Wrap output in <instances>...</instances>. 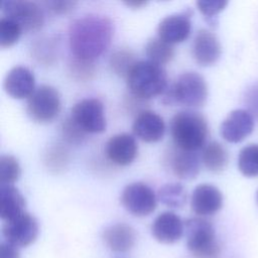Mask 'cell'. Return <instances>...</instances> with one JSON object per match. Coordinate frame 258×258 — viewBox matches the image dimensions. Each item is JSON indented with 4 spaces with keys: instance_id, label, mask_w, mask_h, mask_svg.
Wrapping results in <instances>:
<instances>
[{
    "instance_id": "cell-8",
    "label": "cell",
    "mask_w": 258,
    "mask_h": 258,
    "mask_svg": "<svg viewBox=\"0 0 258 258\" xmlns=\"http://www.w3.org/2000/svg\"><path fill=\"white\" fill-rule=\"evenodd\" d=\"M1 11L4 16L16 21L22 30H37L44 22L42 9L32 1L4 0L1 2Z\"/></svg>"
},
{
    "instance_id": "cell-3",
    "label": "cell",
    "mask_w": 258,
    "mask_h": 258,
    "mask_svg": "<svg viewBox=\"0 0 258 258\" xmlns=\"http://www.w3.org/2000/svg\"><path fill=\"white\" fill-rule=\"evenodd\" d=\"M130 92L139 99H149L167 89V75L161 64L151 60H138L126 77Z\"/></svg>"
},
{
    "instance_id": "cell-17",
    "label": "cell",
    "mask_w": 258,
    "mask_h": 258,
    "mask_svg": "<svg viewBox=\"0 0 258 258\" xmlns=\"http://www.w3.org/2000/svg\"><path fill=\"white\" fill-rule=\"evenodd\" d=\"M132 130L141 140L155 142L160 140L165 132V124L161 116L150 110H143L134 119Z\"/></svg>"
},
{
    "instance_id": "cell-18",
    "label": "cell",
    "mask_w": 258,
    "mask_h": 258,
    "mask_svg": "<svg viewBox=\"0 0 258 258\" xmlns=\"http://www.w3.org/2000/svg\"><path fill=\"white\" fill-rule=\"evenodd\" d=\"M138 151L135 138L128 133H118L113 135L106 144L108 158L116 164L127 165L131 163Z\"/></svg>"
},
{
    "instance_id": "cell-19",
    "label": "cell",
    "mask_w": 258,
    "mask_h": 258,
    "mask_svg": "<svg viewBox=\"0 0 258 258\" xmlns=\"http://www.w3.org/2000/svg\"><path fill=\"white\" fill-rule=\"evenodd\" d=\"M103 238L109 249L124 253L131 250L135 245L136 232L130 225L118 223L108 227L103 233Z\"/></svg>"
},
{
    "instance_id": "cell-20",
    "label": "cell",
    "mask_w": 258,
    "mask_h": 258,
    "mask_svg": "<svg viewBox=\"0 0 258 258\" xmlns=\"http://www.w3.org/2000/svg\"><path fill=\"white\" fill-rule=\"evenodd\" d=\"M170 167L173 173L181 179H192L200 172L201 161L195 151H188L177 147L170 158Z\"/></svg>"
},
{
    "instance_id": "cell-32",
    "label": "cell",
    "mask_w": 258,
    "mask_h": 258,
    "mask_svg": "<svg viewBox=\"0 0 258 258\" xmlns=\"http://www.w3.org/2000/svg\"><path fill=\"white\" fill-rule=\"evenodd\" d=\"M71 68L72 72L81 78H88L94 73V67L92 64V61L80 59L77 57L74 58L73 62L71 63Z\"/></svg>"
},
{
    "instance_id": "cell-24",
    "label": "cell",
    "mask_w": 258,
    "mask_h": 258,
    "mask_svg": "<svg viewBox=\"0 0 258 258\" xmlns=\"http://www.w3.org/2000/svg\"><path fill=\"white\" fill-rule=\"evenodd\" d=\"M158 199L165 206L173 209L181 208L186 201V191L181 183L170 182L158 190Z\"/></svg>"
},
{
    "instance_id": "cell-5",
    "label": "cell",
    "mask_w": 258,
    "mask_h": 258,
    "mask_svg": "<svg viewBox=\"0 0 258 258\" xmlns=\"http://www.w3.org/2000/svg\"><path fill=\"white\" fill-rule=\"evenodd\" d=\"M186 246L195 258H218L221 246L213 225L203 218H191L185 222Z\"/></svg>"
},
{
    "instance_id": "cell-36",
    "label": "cell",
    "mask_w": 258,
    "mask_h": 258,
    "mask_svg": "<svg viewBox=\"0 0 258 258\" xmlns=\"http://www.w3.org/2000/svg\"><path fill=\"white\" fill-rule=\"evenodd\" d=\"M256 200H257V204H258V190L256 192Z\"/></svg>"
},
{
    "instance_id": "cell-6",
    "label": "cell",
    "mask_w": 258,
    "mask_h": 258,
    "mask_svg": "<svg viewBox=\"0 0 258 258\" xmlns=\"http://www.w3.org/2000/svg\"><path fill=\"white\" fill-rule=\"evenodd\" d=\"M26 110L37 122H49L60 110V98L57 90L49 85H40L28 97Z\"/></svg>"
},
{
    "instance_id": "cell-31",
    "label": "cell",
    "mask_w": 258,
    "mask_h": 258,
    "mask_svg": "<svg viewBox=\"0 0 258 258\" xmlns=\"http://www.w3.org/2000/svg\"><path fill=\"white\" fill-rule=\"evenodd\" d=\"M245 104L251 115L258 119V83L253 84L246 92Z\"/></svg>"
},
{
    "instance_id": "cell-34",
    "label": "cell",
    "mask_w": 258,
    "mask_h": 258,
    "mask_svg": "<svg viewBox=\"0 0 258 258\" xmlns=\"http://www.w3.org/2000/svg\"><path fill=\"white\" fill-rule=\"evenodd\" d=\"M0 258H20L18 248L8 242H3L0 246Z\"/></svg>"
},
{
    "instance_id": "cell-29",
    "label": "cell",
    "mask_w": 258,
    "mask_h": 258,
    "mask_svg": "<svg viewBox=\"0 0 258 258\" xmlns=\"http://www.w3.org/2000/svg\"><path fill=\"white\" fill-rule=\"evenodd\" d=\"M61 132L64 139L71 143H81L86 135V132L70 117L62 122Z\"/></svg>"
},
{
    "instance_id": "cell-23",
    "label": "cell",
    "mask_w": 258,
    "mask_h": 258,
    "mask_svg": "<svg viewBox=\"0 0 258 258\" xmlns=\"http://www.w3.org/2000/svg\"><path fill=\"white\" fill-rule=\"evenodd\" d=\"M145 53L149 60L158 64H163L172 59L174 56V48L172 44L163 39L153 37L146 42Z\"/></svg>"
},
{
    "instance_id": "cell-26",
    "label": "cell",
    "mask_w": 258,
    "mask_h": 258,
    "mask_svg": "<svg viewBox=\"0 0 258 258\" xmlns=\"http://www.w3.org/2000/svg\"><path fill=\"white\" fill-rule=\"evenodd\" d=\"M137 60L135 54L130 49H119L112 53L110 57V67L112 71L120 77H127L131 68Z\"/></svg>"
},
{
    "instance_id": "cell-11",
    "label": "cell",
    "mask_w": 258,
    "mask_h": 258,
    "mask_svg": "<svg viewBox=\"0 0 258 258\" xmlns=\"http://www.w3.org/2000/svg\"><path fill=\"white\" fill-rule=\"evenodd\" d=\"M254 129V117L248 110L236 109L223 120L220 132L222 137L231 143H238L249 136Z\"/></svg>"
},
{
    "instance_id": "cell-33",
    "label": "cell",
    "mask_w": 258,
    "mask_h": 258,
    "mask_svg": "<svg viewBox=\"0 0 258 258\" xmlns=\"http://www.w3.org/2000/svg\"><path fill=\"white\" fill-rule=\"evenodd\" d=\"M46 4L49 7V9L52 10L53 12L62 14L73 10L77 2L76 1H49Z\"/></svg>"
},
{
    "instance_id": "cell-1",
    "label": "cell",
    "mask_w": 258,
    "mask_h": 258,
    "mask_svg": "<svg viewBox=\"0 0 258 258\" xmlns=\"http://www.w3.org/2000/svg\"><path fill=\"white\" fill-rule=\"evenodd\" d=\"M112 35V21L98 14L80 17L69 27V41L74 56L88 61H93L107 49Z\"/></svg>"
},
{
    "instance_id": "cell-28",
    "label": "cell",
    "mask_w": 258,
    "mask_h": 258,
    "mask_svg": "<svg viewBox=\"0 0 258 258\" xmlns=\"http://www.w3.org/2000/svg\"><path fill=\"white\" fill-rule=\"evenodd\" d=\"M22 32L21 26L13 19L3 16L0 19V45L7 47L15 43Z\"/></svg>"
},
{
    "instance_id": "cell-16",
    "label": "cell",
    "mask_w": 258,
    "mask_h": 258,
    "mask_svg": "<svg viewBox=\"0 0 258 258\" xmlns=\"http://www.w3.org/2000/svg\"><path fill=\"white\" fill-rule=\"evenodd\" d=\"M184 231V224L179 216L172 212H163L159 214L151 225L153 237L165 244H171L178 241Z\"/></svg>"
},
{
    "instance_id": "cell-9",
    "label": "cell",
    "mask_w": 258,
    "mask_h": 258,
    "mask_svg": "<svg viewBox=\"0 0 258 258\" xmlns=\"http://www.w3.org/2000/svg\"><path fill=\"white\" fill-rule=\"evenodd\" d=\"M121 203L132 215L144 217L155 210L157 199L150 186L137 181L124 187L121 195Z\"/></svg>"
},
{
    "instance_id": "cell-30",
    "label": "cell",
    "mask_w": 258,
    "mask_h": 258,
    "mask_svg": "<svg viewBox=\"0 0 258 258\" xmlns=\"http://www.w3.org/2000/svg\"><path fill=\"white\" fill-rule=\"evenodd\" d=\"M228 4L226 0H199L197 6L206 17H214Z\"/></svg>"
},
{
    "instance_id": "cell-4",
    "label": "cell",
    "mask_w": 258,
    "mask_h": 258,
    "mask_svg": "<svg viewBox=\"0 0 258 258\" xmlns=\"http://www.w3.org/2000/svg\"><path fill=\"white\" fill-rule=\"evenodd\" d=\"M207 98L208 86L204 77L197 72H185L164 91L163 102L198 107L204 105Z\"/></svg>"
},
{
    "instance_id": "cell-7",
    "label": "cell",
    "mask_w": 258,
    "mask_h": 258,
    "mask_svg": "<svg viewBox=\"0 0 258 258\" xmlns=\"http://www.w3.org/2000/svg\"><path fill=\"white\" fill-rule=\"evenodd\" d=\"M71 118L86 133H100L106 129L104 106L96 98H86L77 102L71 110Z\"/></svg>"
},
{
    "instance_id": "cell-12",
    "label": "cell",
    "mask_w": 258,
    "mask_h": 258,
    "mask_svg": "<svg viewBox=\"0 0 258 258\" xmlns=\"http://www.w3.org/2000/svg\"><path fill=\"white\" fill-rule=\"evenodd\" d=\"M190 15L189 10L163 17L157 26L158 37L170 44L183 41L190 33Z\"/></svg>"
},
{
    "instance_id": "cell-21",
    "label": "cell",
    "mask_w": 258,
    "mask_h": 258,
    "mask_svg": "<svg viewBox=\"0 0 258 258\" xmlns=\"http://www.w3.org/2000/svg\"><path fill=\"white\" fill-rule=\"evenodd\" d=\"M25 200L18 188L12 184H0V216L9 221L24 213Z\"/></svg>"
},
{
    "instance_id": "cell-10",
    "label": "cell",
    "mask_w": 258,
    "mask_h": 258,
    "mask_svg": "<svg viewBox=\"0 0 258 258\" xmlns=\"http://www.w3.org/2000/svg\"><path fill=\"white\" fill-rule=\"evenodd\" d=\"M2 233L6 242L15 247H27L32 244L39 233L37 220L29 213L21 215L6 221L2 228Z\"/></svg>"
},
{
    "instance_id": "cell-13",
    "label": "cell",
    "mask_w": 258,
    "mask_h": 258,
    "mask_svg": "<svg viewBox=\"0 0 258 258\" xmlns=\"http://www.w3.org/2000/svg\"><path fill=\"white\" fill-rule=\"evenodd\" d=\"M223 206V194L210 183H201L195 187L191 194L190 207L199 216H211L221 210Z\"/></svg>"
},
{
    "instance_id": "cell-15",
    "label": "cell",
    "mask_w": 258,
    "mask_h": 258,
    "mask_svg": "<svg viewBox=\"0 0 258 258\" xmlns=\"http://www.w3.org/2000/svg\"><path fill=\"white\" fill-rule=\"evenodd\" d=\"M221 51V44L216 34L206 28L197 32L192 42V55L199 64H214L219 59Z\"/></svg>"
},
{
    "instance_id": "cell-14",
    "label": "cell",
    "mask_w": 258,
    "mask_h": 258,
    "mask_svg": "<svg viewBox=\"0 0 258 258\" xmlns=\"http://www.w3.org/2000/svg\"><path fill=\"white\" fill-rule=\"evenodd\" d=\"M35 80L33 73L23 66L13 67L6 74L3 81L5 92L13 98H28L33 91Z\"/></svg>"
},
{
    "instance_id": "cell-2",
    "label": "cell",
    "mask_w": 258,
    "mask_h": 258,
    "mask_svg": "<svg viewBox=\"0 0 258 258\" xmlns=\"http://www.w3.org/2000/svg\"><path fill=\"white\" fill-rule=\"evenodd\" d=\"M170 133L178 148L196 151L204 146L209 127L206 118L201 113L184 110L177 112L171 118Z\"/></svg>"
},
{
    "instance_id": "cell-27",
    "label": "cell",
    "mask_w": 258,
    "mask_h": 258,
    "mask_svg": "<svg viewBox=\"0 0 258 258\" xmlns=\"http://www.w3.org/2000/svg\"><path fill=\"white\" fill-rule=\"evenodd\" d=\"M20 175V166L17 159L9 154L0 157V184H12Z\"/></svg>"
},
{
    "instance_id": "cell-22",
    "label": "cell",
    "mask_w": 258,
    "mask_h": 258,
    "mask_svg": "<svg viewBox=\"0 0 258 258\" xmlns=\"http://www.w3.org/2000/svg\"><path fill=\"white\" fill-rule=\"evenodd\" d=\"M202 159L205 166L213 172L223 171L229 161V155L226 148L217 141L208 143L203 150Z\"/></svg>"
},
{
    "instance_id": "cell-25",
    "label": "cell",
    "mask_w": 258,
    "mask_h": 258,
    "mask_svg": "<svg viewBox=\"0 0 258 258\" xmlns=\"http://www.w3.org/2000/svg\"><path fill=\"white\" fill-rule=\"evenodd\" d=\"M238 168L247 177L258 175V144H249L240 150Z\"/></svg>"
},
{
    "instance_id": "cell-35",
    "label": "cell",
    "mask_w": 258,
    "mask_h": 258,
    "mask_svg": "<svg viewBox=\"0 0 258 258\" xmlns=\"http://www.w3.org/2000/svg\"><path fill=\"white\" fill-rule=\"evenodd\" d=\"M128 6H132V7H135V8H138L142 5H145L147 2L146 1H127L125 2Z\"/></svg>"
}]
</instances>
